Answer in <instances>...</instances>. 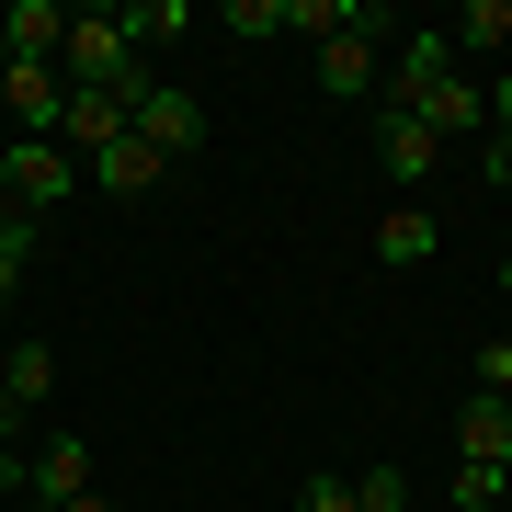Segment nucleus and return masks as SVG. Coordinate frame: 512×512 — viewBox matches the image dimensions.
<instances>
[{
  "label": "nucleus",
  "instance_id": "obj_16",
  "mask_svg": "<svg viewBox=\"0 0 512 512\" xmlns=\"http://www.w3.org/2000/svg\"><path fill=\"white\" fill-rule=\"evenodd\" d=\"M444 46H512V0H467L456 12V35Z\"/></svg>",
  "mask_w": 512,
  "mask_h": 512
},
{
  "label": "nucleus",
  "instance_id": "obj_24",
  "mask_svg": "<svg viewBox=\"0 0 512 512\" xmlns=\"http://www.w3.org/2000/svg\"><path fill=\"white\" fill-rule=\"evenodd\" d=\"M69 512H114V501H103V490H80V501H69Z\"/></svg>",
  "mask_w": 512,
  "mask_h": 512
},
{
  "label": "nucleus",
  "instance_id": "obj_5",
  "mask_svg": "<svg viewBox=\"0 0 512 512\" xmlns=\"http://www.w3.org/2000/svg\"><path fill=\"white\" fill-rule=\"evenodd\" d=\"M137 137L160 148V160H194V148H205V103L183 92V80H148V103H137Z\"/></svg>",
  "mask_w": 512,
  "mask_h": 512
},
{
  "label": "nucleus",
  "instance_id": "obj_18",
  "mask_svg": "<svg viewBox=\"0 0 512 512\" xmlns=\"http://www.w3.org/2000/svg\"><path fill=\"white\" fill-rule=\"evenodd\" d=\"M501 501H512L501 467H456V512H501Z\"/></svg>",
  "mask_w": 512,
  "mask_h": 512
},
{
  "label": "nucleus",
  "instance_id": "obj_15",
  "mask_svg": "<svg viewBox=\"0 0 512 512\" xmlns=\"http://www.w3.org/2000/svg\"><path fill=\"white\" fill-rule=\"evenodd\" d=\"M194 23H205L194 0H126V35H137V57H148V46H171V35H194Z\"/></svg>",
  "mask_w": 512,
  "mask_h": 512
},
{
  "label": "nucleus",
  "instance_id": "obj_26",
  "mask_svg": "<svg viewBox=\"0 0 512 512\" xmlns=\"http://www.w3.org/2000/svg\"><path fill=\"white\" fill-rule=\"evenodd\" d=\"M501 285H512V262H501Z\"/></svg>",
  "mask_w": 512,
  "mask_h": 512
},
{
  "label": "nucleus",
  "instance_id": "obj_21",
  "mask_svg": "<svg viewBox=\"0 0 512 512\" xmlns=\"http://www.w3.org/2000/svg\"><path fill=\"white\" fill-rule=\"evenodd\" d=\"M296 512H365V501H353V478H308V490H296Z\"/></svg>",
  "mask_w": 512,
  "mask_h": 512
},
{
  "label": "nucleus",
  "instance_id": "obj_7",
  "mask_svg": "<svg viewBox=\"0 0 512 512\" xmlns=\"http://www.w3.org/2000/svg\"><path fill=\"white\" fill-rule=\"evenodd\" d=\"M57 46H69V12L57 0H12L0 12V69H57Z\"/></svg>",
  "mask_w": 512,
  "mask_h": 512
},
{
  "label": "nucleus",
  "instance_id": "obj_8",
  "mask_svg": "<svg viewBox=\"0 0 512 512\" xmlns=\"http://www.w3.org/2000/svg\"><path fill=\"white\" fill-rule=\"evenodd\" d=\"M433 160H444V137L421 126V114H399V103H376V171H387V183L410 194V183H421V171H433Z\"/></svg>",
  "mask_w": 512,
  "mask_h": 512
},
{
  "label": "nucleus",
  "instance_id": "obj_14",
  "mask_svg": "<svg viewBox=\"0 0 512 512\" xmlns=\"http://www.w3.org/2000/svg\"><path fill=\"white\" fill-rule=\"evenodd\" d=\"M0 399L35 421V410L57 399V353H46V342H12V353H0Z\"/></svg>",
  "mask_w": 512,
  "mask_h": 512
},
{
  "label": "nucleus",
  "instance_id": "obj_10",
  "mask_svg": "<svg viewBox=\"0 0 512 512\" xmlns=\"http://www.w3.org/2000/svg\"><path fill=\"white\" fill-rule=\"evenodd\" d=\"M365 251H376V274H421V262L444 251V228L421 217V205H387V217L365 228Z\"/></svg>",
  "mask_w": 512,
  "mask_h": 512
},
{
  "label": "nucleus",
  "instance_id": "obj_19",
  "mask_svg": "<svg viewBox=\"0 0 512 512\" xmlns=\"http://www.w3.org/2000/svg\"><path fill=\"white\" fill-rule=\"evenodd\" d=\"M353 501H365V512H410V478H399V467H365V478H353Z\"/></svg>",
  "mask_w": 512,
  "mask_h": 512
},
{
  "label": "nucleus",
  "instance_id": "obj_11",
  "mask_svg": "<svg viewBox=\"0 0 512 512\" xmlns=\"http://www.w3.org/2000/svg\"><path fill=\"white\" fill-rule=\"evenodd\" d=\"M137 126V103H114V92H69V114H57V148L69 160H92V148H114Z\"/></svg>",
  "mask_w": 512,
  "mask_h": 512
},
{
  "label": "nucleus",
  "instance_id": "obj_1",
  "mask_svg": "<svg viewBox=\"0 0 512 512\" xmlns=\"http://www.w3.org/2000/svg\"><path fill=\"white\" fill-rule=\"evenodd\" d=\"M57 80L69 92H114V103H148V57H137V35H126V12H69V46H57Z\"/></svg>",
  "mask_w": 512,
  "mask_h": 512
},
{
  "label": "nucleus",
  "instance_id": "obj_6",
  "mask_svg": "<svg viewBox=\"0 0 512 512\" xmlns=\"http://www.w3.org/2000/svg\"><path fill=\"white\" fill-rule=\"evenodd\" d=\"M80 490H92V433H46V444H35V490H23V512H69Z\"/></svg>",
  "mask_w": 512,
  "mask_h": 512
},
{
  "label": "nucleus",
  "instance_id": "obj_23",
  "mask_svg": "<svg viewBox=\"0 0 512 512\" xmlns=\"http://www.w3.org/2000/svg\"><path fill=\"white\" fill-rule=\"evenodd\" d=\"M23 262H35V228H12V239H0V296L23 285Z\"/></svg>",
  "mask_w": 512,
  "mask_h": 512
},
{
  "label": "nucleus",
  "instance_id": "obj_12",
  "mask_svg": "<svg viewBox=\"0 0 512 512\" xmlns=\"http://www.w3.org/2000/svg\"><path fill=\"white\" fill-rule=\"evenodd\" d=\"M456 456H467V467H501V478H512V399H490V387H478V399L456 410Z\"/></svg>",
  "mask_w": 512,
  "mask_h": 512
},
{
  "label": "nucleus",
  "instance_id": "obj_13",
  "mask_svg": "<svg viewBox=\"0 0 512 512\" xmlns=\"http://www.w3.org/2000/svg\"><path fill=\"white\" fill-rule=\"evenodd\" d=\"M399 114H421V126H433V137H456V126H490V92H478L467 69H444L433 92H421V103H399Z\"/></svg>",
  "mask_w": 512,
  "mask_h": 512
},
{
  "label": "nucleus",
  "instance_id": "obj_25",
  "mask_svg": "<svg viewBox=\"0 0 512 512\" xmlns=\"http://www.w3.org/2000/svg\"><path fill=\"white\" fill-rule=\"evenodd\" d=\"M12 228H35V217H12V205H0V239H12Z\"/></svg>",
  "mask_w": 512,
  "mask_h": 512
},
{
  "label": "nucleus",
  "instance_id": "obj_3",
  "mask_svg": "<svg viewBox=\"0 0 512 512\" xmlns=\"http://www.w3.org/2000/svg\"><path fill=\"white\" fill-rule=\"evenodd\" d=\"M69 194H80V160L57 137H12L0 148V205H12V217H57Z\"/></svg>",
  "mask_w": 512,
  "mask_h": 512
},
{
  "label": "nucleus",
  "instance_id": "obj_22",
  "mask_svg": "<svg viewBox=\"0 0 512 512\" xmlns=\"http://www.w3.org/2000/svg\"><path fill=\"white\" fill-rule=\"evenodd\" d=\"M478 387H490V399H512V342H478Z\"/></svg>",
  "mask_w": 512,
  "mask_h": 512
},
{
  "label": "nucleus",
  "instance_id": "obj_9",
  "mask_svg": "<svg viewBox=\"0 0 512 512\" xmlns=\"http://www.w3.org/2000/svg\"><path fill=\"white\" fill-rule=\"evenodd\" d=\"M57 114H69V80H57V69H0V126L57 137Z\"/></svg>",
  "mask_w": 512,
  "mask_h": 512
},
{
  "label": "nucleus",
  "instance_id": "obj_17",
  "mask_svg": "<svg viewBox=\"0 0 512 512\" xmlns=\"http://www.w3.org/2000/svg\"><path fill=\"white\" fill-rule=\"evenodd\" d=\"M478 171L512 183V80H490V148H478Z\"/></svg>",
  "mask_w": 512,
  "mask_h": 512
},
{
  "label": "nucleus",
  "instance_id": "obj_27",
  "mask_svg": "<svg viewBox=\"0 0 512 512\" xmlns=\"http://www.w3.org/2000/svg\"><path fill=\"white\" fill-rule=\"evenodd\" d=\"M410 512H421V501H410Z\"/></svg>",
  "mask_w": 512,
  "mask_h": 512
},
{
  "label": "nucleus",
  "instance_id": "obj_2",
  "mask_svg": "<svg viewBox=\"0 0 512 512\" xmlns=\"http://www.w3.org/2000/svg\"><path fill=\"white\" fill-rule=\"evenodd\" d=\"M387 35H399V23H387L376 0H353V23L319 46V92H330V103H376V92H387Z\"/></svg>",
  "mask_w": 512,
  "mask_h": 512
},
{
  "label": "nucleus",
  "instance_id": "obj_20",
  "mask_svg": "<svg viewBox=\"0 0 512 512\" xmlns=\"http://www.w3.org/2000/svg\"><path fill=\"white\" fill-rule=\"evenodd\" d=\"M217 23H228V35H285V0H228Z\"/></svg>",
  "mask_w": 512,
  "mask_h": 512
},
{
  "label": "nucleus",
  "instance_id": "obj_4",
  "mask_svg": "<svg viewBox=\"0 0 512 512\" xmlns=\"http://www.w3.org/2000/svg\"><path fill=\"white\" fill-rule=\"evenodd\" d=\"M80 183H92V194H114V205H137V194H160V183H171V160L126 126L114 148H92V160H80Z\"/></svg>",
  "mask_w": 512,
  "mask_h": 512
}]
</instances>
